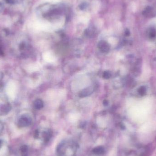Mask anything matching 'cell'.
<instances>
[{"label":"cell","mask_w":156,"mask_h":156,"mask_svg":"<svg viewBox=\"0 0 156 156\" xmlns=\"http://www.w3.org/2000/svg\"><path fill=\"white\" fill-rule=\"evenodd\" d=\"M77 149V145L73 141H66L62 142L58 147V156H75Z\"/></svg>","instance_id":"obj_1"},{"label":"cell","mask_w":156,"mask_h":156,"mask_svg":"<svg viewBox=\"0 0 156 156\" xmlns=\"http://www.w3.org/2000/svg\"><path fill=\"white\" fill-rule=\"evenodd\" d=\"M32 122V119L30 116L27 115H23L18 120L17 126L19 127H27L31 124Z\"/></svg>","instance_id":"obj_2"},{"label":"cell","mask_w":156,"mask_h":156,"mask_svg":"<svg viewBox=\"0 0 156 156\" xmlns=\"http://www.w3.org/2000/svg\"><path fill=\"white\" fill-rule=\"evenodd\" d=\"M11 106L9 103L0 100V115H5L11 111Z\"/></svg>","instance_id":"obj_3"},{"label":"cell","mask_w":156,"mask_h":156,"mask_svg":"<svg viewBox=\"0 0 156 156\" xmlns=\"http://www.w3.org/2000/svg\"><path fill=\"white\" fill-rule=\"evenodd\" d=\"M105 152L104 148L103 147L99 146L94 148L93 152L96 155L100 156L103 154Z\"/></svg>","instance_id":"obj_4"},{"label":"cell","mask_w":156,"mask_h":156,"mask_svg":"<svg viewBox=\"0 0 156 156\" xmlns=\"http://www.w3.org/2000/svg\"><path fill=\"white\" fill-rule=\"evenodd\" d=\"M99 47L100 49L103 52H108L109 50V47L108 44L104 41H102L99 44Z\"/></svg>","instance_id":"obj_5"},{"label":"cell","mask_w":156,"mask_h":156,"mask_svg":"<svg viewBox=\"0 0 156 156\" xmlns=\"http://www.w3.org/2000/svg\"><path fill=\"white\" fill-rule=\"evenodd\" d=\"M20 150L21 156H27V154H28V147H27V146H22L20 147Z\"/></svg>","instance_id":"obj_6"},{"label":"cell","mask_w":156,"mask_h":156,"mask_svg":"<svg viewBox=\"0 0 156 156\" xmlns=\"http://www.w3.org/2000/svg\"><path fill=\"white\" fill-rule=\"evenodd\" d=\"M34 106L37 109H40L43 107V102L41 100H37L34 102Z\"/></svg>","instance_id":"obj_7"},{"label":"cell","mask_w":156,"mask_h":156,"mask_svg":"<svg viewBox=\"0 0 156 156\" xmlns=\"http://www.w3.org/2000/svg\"><path fill=\"white\" fill-rule=\"evenodd\" d=\"M4 126L3 125L2 123L0 122V134L2 133L3 130Z\"/></svg>","instance_id":"obj_8"}]
</instances>
